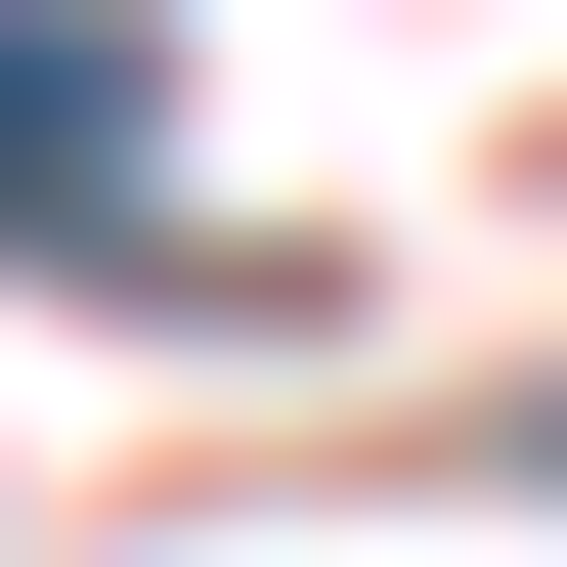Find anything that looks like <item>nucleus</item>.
Listing matches in <instances>:
<instances>
[{
	"label": "nucleus",
	"instance_id": "1",
	"mask_svg": "<svg viewBox=\"0 0 567 567\" xmlns=\"http://www.w3.org/2000/svg\"><path fill=\"white\" fill-rule=\"evenodd\" d=\"M0 262H175V175H132V0H0Z\"/></svg>",
	"mask_w": 567,
	"mask_h": 567
}]
</instances>
